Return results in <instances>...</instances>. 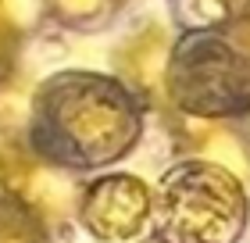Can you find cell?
I'll list each match as a JSON object with an SVG mask.
<instances>
[{
	"label": "cell",
	"mask_w": 250,
	"mask_h": 243,
	"mask_svg": "<svg viewBox=\"0 0 250 243\" xmlns=\"http://www.w3.org/2000/svg\"><path fill=\"white\" fill-rule=\"evenodd\" d=\"M146 125L150 111L115 72L61 68L32 86L25 140L61 172L89 179L132 157Z\"/></svg>",
	"instance_id": "6da1fadb"
},
{
	"label": "cell",
	"mask_w": 250,
	"mask_h": 243,
	"mask_svg": "<svg viewBox=\"0 0 250 243\" xmlns=\"http://www.w3.org/2000/svg\"><path fill=\"white\" fill-rule=\"evenodd\" d=\"M250 229V186L236 172L197 157H172L154 182L150 240L240 243Z\"/></svg>",
	"instance_id": "7a4b0ae2"
},
{
	"label": "cell",
	"mask_w": 250,
	"mask_h": 243,
	"mask_svg": "<svg viewBox=\"0 0 250 243\" xmlns=\"http://www.w3.org/2000/svg\"><path fill=\"white\" fill-rule=\"evenodd\" d=\"M250 118V50L232 29H179L168 65V118Z\"/></svg>",
	"instance_id": "3957f363"
},
{
	"label": "cell",
	"mask_w": 250,
	"mask_h": 243,
	"mask_svg": "<svg viewBox=\"0 0 250 243\" xmlns=\"http://www.w3.org/2000/svg\"><path fill=\"white\" fill-rule=\"evenodd\" d=\"M79 193L83 179L40 157L25 129H0V207L68 236L75 229Z\"/></svg>",
	"instance_id": "277c9868"
},
{
	"label": "cell",
	"mask_w": 250,
	"mask_h": 243,
	"mask_svg": "<svg viewBox=\"0 0 250 243\" xmlns=\"http://www.w3.org/2000/svg\"><path fill=\"white\" fill-rule=\"evenodd\" d=\"M154 186L132 172H100L83 179L75 204V229L93 243H136L150 233Z\"/></svg>",
	"instance_id": "5b68a950"
},
{
	"label": "cell",
	"mask_w": 250,
	"mask_h": 243,
	"mask_svg": "<svg viewBox=\"0 0 250 243\" xmlns=\"http://www.w3.org/2000/svg\"><path fill=\"white\" fill-rule=\"evenodd\" d=\"M175 32L165 22H143L125 32L111 50V72L132 89L150 118L168 122V65H172Z\"/></svg>",
	"instance_id": "8992f818"
},
{
	"label": "cell",
	"mask_w": 250,
	"mask_h": 243,
	"mask_svg": "<svg viewBox=\"0 0 250 243\" xmlns=\"http://www.w3.org/2000/svg\"><path fill=\"white\" fill-rule=\"evenodd\" d=\"M175 157H197L236 172L250 186V129L247 122H214V118H186L172 114L165 122Z\"/></svg>",
	"instance_id": "52a82bcc"
},
{
	"label": "cell",
	"mask_w": 250,
	"mask_h": 243,
	"mask_svg": "<svg viewBox=\"0 0 250 243\" xmlns=\"http://www.w3.org/2000/svg\"><path fill=\"white\" fill-rule=\"evenodd\" d=\"M40 4L47 25L89 36V32H104L111 22H118L129 0H40Z\"/></svg>",
	"instance_id": "ba28073f"
},
{
	"label": "cell",
	"mask_w": 250,
	"mask_h": 243,
	"mask_svg": "<svg viewBox=\"0 0 250 243\" xmlns=\"http://www.w3.org/2000/svg\"><path fill=\"white\" fill-rule=\"evenodd\" d=\"M32 86L36 83L25 79V72H18L15 79L0 83V129H25Z\"/></svg>",
	"instance_id": "9c48e42d"
},
{
	"label": "cell",
	"mask_w": 250,
	"mask_h": 243,
	"mask_svg": "<svg viewBox=\"0 0 250 243\" xmlns=\"http://www.w3.org/2000/svg\"><path fill=\"white\" fill-rule=\"evenodd\" d=\"M0 243H68V236L32 222V218L0 207Z\"/></svg>",
	"instance_id": "30bf717a"
},
{
	"label": "cell",
	"mask_w": 250,
	"mask_h": 243,
	"mask_svg": "<svg viewBox=\"0 0 250 243\" xmlns=\"http://www.w3.org/2000/svg\"><path fill=\"white\" fill-rule=\"evenodd\" d=\"M21 50H25V36L0 15V83L21 72Z\"/></svg>",
	"instance_id": "8fae6325"
},
{
	"label": "cell",
	"mask_w": 250,
	"mask_h": 243,
	"mask_svg": "<svg viewBox=\"0 0 250 243\" xmlns=\"http://www.w3.org/2000/svg\"><path fill=\"white\" fill-rule=\"evenodd\" d=\"M136 243H157V240H150V236H146V240H136Z\"/></svg>",
	"instance_id": "7c38bea8"
},
{
	"label": "cell",
	"mask_w": 250,
	"mask_h": 243,
	"mask_svg": "<svg viewBox=\"0 0 250 243\" xmlns=\"http://www.w3.org/2000/svg\"><path fill=\"white\" fill-rule=\"evenodd\" d=\"M247 129H250V118H247Z\"/></svg>",
	"instance_id": "4fadbf2b"
}]
</instances>
